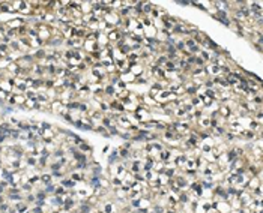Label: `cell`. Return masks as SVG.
Returning a JSON list of instances; mask_svg holds the SVG:
<instances>
[{
    "instance_id": "cell-1",
    "label": "cell",
    "mask_w": 263,
    "mask_h": 213,
    "mask_svg": "<svg viewBox=\"0 0 263 213\" xmlns=\"http://www.w3.org/2000/svg\"><path fill=\"white\" fill-rule=\"evenodd\" d=\"M199 123H200V126H206L208 129L210 128V117H202V119H199Z\"/></svg>"
},
{
    "instance_id": "cell-2",
    "label": "cell",
    "mask_w": 263,
    "mask_h": 213,
    "mask_svg": "<svg viewBox=\"0 0 263 213\" xmlns=\"http://www.w3.org/2000/svg\"><path fill=\"white\" fill-rule=\"evenodd\" d=\"M56 188H57L56 185L50 183V185H47V186H45V191H44V192H45L47 195H48V194H54V192H56Z\"/></svg>"
},
{
    "instance_id": "cell-3",
    "label": "cell",
    "mask_w": 263,
    "mask_h": 213,
    "mask_svg": "<svg viewBox=\"0 0 263 213\" xmlns=\"http://www.w3.org/2000/svg\"><path fill=\"white\" fill-rule=\"evenodd\" d=\"M41 180H42L45 185L53 183V182H51V174H42V176H41Z\"/></svg>"
},
{
    "instance_id": "cell-4",
    "label": "cell",
    "mask_w": 263,
    "mask_h": 213,
    "mask_svg": "<svg viewBox=\"0 0 263 213\" xmlns=\"http://www.w3.org/2000/svg\"><path fill=\"white\" fill-rule=\"evenodd\" d=\"M113 212H114L113 203H107V204L104 206V213H113Z\"/></svg>"
},
{
    "instance_id": "cell-5",
    "label": "cell",
    "mask_w": 263,
    "mask_h": 213,
    "mask_svg": "<svg viewBox=\"0 0 263 213\" xmlns=\"http://www.w3.org/2000/svg\"><path fill=\"white\" fill-rule=\"evenodd\" d=\"M176 5H179V6H188V5H191V2H176Z\"/></svg>"
},
{
    "instance_id": "cell-6",
    "label": "cell",
    "mask_w": 263,
    "mask_h": 213,
    "mask_svg": "<svg viewBox=\"0 0 263 213\" xmlns=\"http://www.w3.org/2000/svg\"><path fill=\"white\" fill-rule=\"evenodd\" d=\"M0 108H2V110L5 108V101L3 99H0Z\"/></svg>"
}]
</instances>
